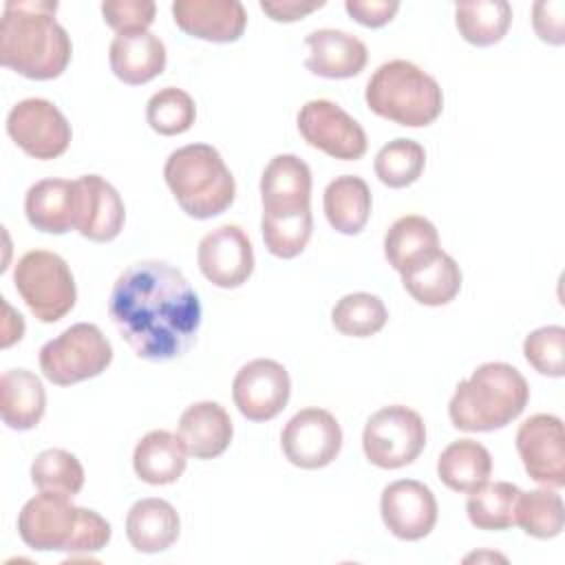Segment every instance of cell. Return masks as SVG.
<instances>
[{"instance_id": "4316f807", "label": "cell", "mask_w": 565, "mask_h": 565, "mask_svg": "<svg viewBox=\"0 0 565 565\" xmlns=\"http://www.w3.org/2000/svg\"><path fill=\"white\" fill-rule=\"evenodd\" d=\"M46 411L42 380L26 369H9L0 377V415L11 430H31Z\"/></svg>"}, {"instance_id": "1f68e13d", "label": "cell", "mask_w": 565, "mask_h": 565, "mask_svg": "<svg viewBox=\"0 0 565 565\" xmlns=\"http://www.w3.org/2000/svg\"><path fill=\"white\" fill-rule=\"evenodd\" d=\"M521 490L510 481H483L468 490L466 512L477 530H508L514 525V508Z\"/></svg>"}, {"instance_id": "836d02e7", "label": "cell", "mask_w": 565, "mask_h": 565, "mask_svg": "<svg viewBox=\"0 0 565 565\" xmlns=\"http://www.w3.org/2000/svg\"><path fill=\"white\" fill-rule=\"evenodd\" d=\"M31 481L40 492L73 499L84 488V468L73 452L62 448H49L33 459Z\"/></svg>"}, {"instance_id": "ffe728a7", "label": "cell", "mask_w": 565, "mask_h": 565, "mask_svg": "<svg viewBox=\"0 0 565 565\" xmlns=\"http://www.w3.org/2000/svg\"><path fill=\"white\" fill-rule=\"evenodd\" d=\"M309 55L305 66L327 79H347L364 71L369 62L366 44L340 29H318L305 38Z\"/></svg>"}, {"instance_id": "e575fe53", "label": "cell", "mask_w": 565, "mask_h": 565, "mask_svg": "<svg viewBox=\"0 0 565 565\" xmlns=\"http://www.w3.org/2000/svg\"><path fill=\"white\" fill-rule=\"evenodd\" d=\"M426 166V150L419 141L397 137L384 143L375 154V174L388 188H406L415 183Z\"/></svg>"}, {"instance_id": "7402d4cb", "label": "cell", "mask_w": 565, "mask_h": 565, "mask_svg": "<svg viewBox=\"0 0 565 565\" xmlns=\"http://www.w3.org/2000/svg\"><path fill=\"white\" fill-rule=\"evenodd\" d=\"M439 252L437 227L419 214L399 216L384 236V256L402 276L424 267Z\"/></svg>"}, {"instance_id": "ee69618b", "label": "cell", "mask_w": 565, "mask_h": 565, "mask_svg": "<svg viewBox=\"0 0 565 565\" xmlns=\"http://www.w3.org/2000/svg\"><path fill=\"white\" fill-rule=\"evenodd\" d=\"M4 313H7V318H4V327H2V347L7 349V347H11L15 340L22 338V333H24V320H22V316L15 313L7 302H4Z\"/></svg>"}, {"instance_id": "30bf717a", "label": "cell", "mask_w": 565, "mask_h": 565, "mask_svg": "<svg viewBox=\"0 0 565 565\" xmlns=\"http://www.w3.org/2000/svg\"><path fill=\"white\" fill-rule=\"evenodd\" d=\"M7 132L22 152L40 161L64 154L73 137L62 110L42 97L18 102L7 115Z\"/></svg>"}, {"instance_id": "e0dca14e", "label": "cell", "mask_w": 565, "mask_h": 565, "mask_svg": "<svg viewBox=\"0 0 565 565\" xmlns=\"http://www.w3.org/2000/svg\"><path fill=\"white\" fill-rule=\"evenodd\" d=\"M265 216H285L311 210V170L296 154H276L260 177Z\"/></svg>"}, {"instance_id": "b9f144b4", "label": "cell", "mask_w": 565, "mask_h": 565, "mask_svg": "<svg viewBox=\"0 0 565 565\" xmlns=\"http://www.w3.org/2000/svg\"><path fill=\"white\" fill-rule=\"evenodd\" d=\"M344 9L362 26L377 29V26L388 24L395 18V13L399 11V2H395V0H347Z\"/></svg>"}, {"instance_id": "cb8c5ba5", "label": "cell", "mask_w": 565, "mask_h": 565, "mask_svg": "<svg viewBox=\"0 0 565 565\" xmlns=\"http://www.w3.org/2000/svg\"><path fill=\"white\" fill-rule=\"evenodd\" d=\"M110 68L117 79L130 86L146 84L166 68V44L150 31L115 35L108 51Z\"/></svg>"}, {"instance_id": "f35d334b", "label": "cell", "mask_w": 565, "mask_h": 565, "mask_svg": "<svg viewBox=\"0 0 565 565\" xmlns=\"http://www.w3.org/2000/svg\"><path fill=\"white\" fill-rule=\"evenodd\" d=\"M565 329L561 324H550L534 329L523 340V355L527 364L547 377H563L565 375Z\"/></svg>"}, {"instance_id": "60d3db41", "label": "cell", "mask_w": 565, "mask_h": 565, "mask_svg": "<svg viewBox=\"0 0 565 565\" xmlns=\"http://www.w3.org/2000/svg\"><path fill=\"white\" fill-rule=\"evenodd\" d=\"M532 24L536 35L554 46L565 42V4L561 0H541L532 7Z\"/></svg>"}, {"instance_id": "d6986e66", "label": "cell", "mask_w": 565, "mask_h": 565, "mask_svg": "<svg viewBox=\"0 0 565 565\" xmlns=\"http://www.w3.org/2000/svg\"><path fill=\"white\" fill-rule=\"evenodd\" d=\"M77 223L75 230L95 243H108L119 236L126 221V207L119 192L99 174L77 179Z\"/></svg>"}, {"instance_id": "5b68a950", "label": "cell", "mask_w": 565, "mask_h": 565, "mask_svg": "<svg viewBox=\"0 0 565 565\" xmlns=\"http://www.w3.org/2000/svg\"><path fill=\"white\" fill-rule=\"evenodd\" d=\"M163 179L179 207L192 218L218 216L234 203V177L221 152L207 143H190L170 152Z\"/></svg>"}, {"instance_id": "9a60e30c", "label": "cell", "mask_w": 565, "mask_h": 565, "mask_svg": "<svg viewBox=\"0 0 565 565\" xmlns=\"http://www.w3.org/2000/svg\"><path fill=\"white\" fill-rule=\"evenodd\" d=\"M201 274L221 289H236L254 271V247L238 225H221L207 232L196 249Z\"/></svg>"}, {"instance_id": "4dcf8cb0", "label": "cell", "mask_w": 565, "mask_h": 565, "mask_svg": "<svg viewBox=\"0 0 565 565\" xmlns=\"http://www.w3.org/2000/svg\"><path fill=\"white\" fill-rule=\"evenodd\" d=\"M512 22V7L505 0H472L455 7L459 35L475 46H492L503 40Z\"/></svg>"}, {"instance_id": "d6a6232c", "label": "cell", "mask_w": 565, "mask_h": 565, "mask_svg": "<svg viewBox=\"0 0 565 565\" xmlns=\"http://www.w3.org/2000/svg\"><path fill=\"white\" fill-rule=\"evenodd\" d=\"M514 525L534 539H554L565 525V505L556 488L521 492L514 508Z\"/></svg>"}, {"instance_id": "6da1fadb", "label": "cell", "mask_w": 565, "mask_h": 565, "mask_svg": "<svg viewBox=\"0 0 565 565\" xmlns=\"http://www.w3.org/2000/svg\"><path fill=\"white\" fill-rule=\"evenodd\" d=\"M108 316L139 358L168 362L194 344L201 302L181 269L166 260H139L115 280Z\"/></svg>"}, {"instance_id": "603a6c76", "label": "cell", "mask_w": 565, "mask_h": 565, "mask_svg": "<svg viewBox=\"0 0 565 565\" xmlns=\"http://www.w3.org/2000/svg\"><path fill=\"white\" fill-rule=\"evenodd\" d=\"M234 426L218 402H196L179 417V437L194 459H214L232 441Z\"/></svg>"}, {"instance_id": "484cf974", "label": "cell", "mask_w": 565, "mask_h": 565, "mask_svg": "<svg viewBox=\"0 0 565 565\" xmlns=\"http://www.w3.org/2000/svg\"><path fill=\"white\" fill-rule=\"evenodd\" d=\"M188 463V450L179 435L170 430L146 433L132 452L135 475L150 486L174 483Z\"/></svg>"}, {"instance_id": "8992f818", "label": "cell", "mask_w": 565, "mask_h": 565, "mask_svg": "<svg viewBox=\"0 0 565 565\" xmlns=\"http://www.w3.org/2000/svg\"><path fill=\"white\" fill-rule=\"evenodd\" d=\"M366 106L399 126L422 128L444 110V93L433 75L408 60H391L375 68L364 90Z\"/></svg>"}, {"instance_id": "2e32d148", "label": "cell", "mask_w": 565, "mask_h": 565, "mask_svg": "<svg viewBox=\"0 0 565 565\" xmlns=\"http://www.w3.org/2000/svg\"><path fill=\"white\" fill-rule=\"evenodd\" d=\"M437 499L422 481L399 479L382 490V521L386 530L402 541H419L428 536L437 523Z\"/></svg>"}, {"instance_id": "ba28073f", "label": "cell", "mask_w": 565, "mask_h": 565, "mask_svg": "<svg viewBox=\"0 0 565 565\" xmlns=\"http://www.w3.org/2000/svg\"><path fill=\"white\" fill-rule=\"evenodd\" d=\"M110 362L113 347L93 322L71 324L40 349L42 375L57 386L97 377Z\"/></svg>"}, {"instance_id": "ac0fdd59", "label": "cell", "mask_w": 565, "mask_h": 565, "mask_svg": "<svg viewBox=\"0 0 565 565\" xmlns=\"http://www.w3.org/2000/svg\"><path fill=\"white\" fill-rule=\"evenodd\" d=\"M174 24L205 42H236L245 26L247 13L238 0H177L172 2Z\"/></svg>"}, {"instance_id": "f546056e", "label": "cell", "mask_w": 565, "mask_h": 565, "mask_svg": "<svg viewBox=\"0 0 565 565\" xmlns=\"http://www.w3.org/2000/svg\"><path fill=\"white\" fill-rule=\"evenodd\" d=\"M404 289L413 300L426 307H441L455 300L461 289V269L444 249L424 267L402 276Z\"/></svg>"}, {"instance_id": "7bdbcfd3", "label": "cell", "mask_w": 565, "mask_h": 565, "mask_svg": "<svg viewBox=\"0 0 565 565\" xmlns=\"http://www.w3.org/2000/svg\"><path fill=\"white\" fill-rule=\"evenodd\" d=\"M324 7V0H260V9L274 20V22H296L309 15L311 11H318Z\"/></svg>"}, {"instance_id": "8fae6325", "label": "cell", "mask_w": 565, "mask_h": 565, "mask_svg": "<svg viewBox=\"0 0 565 565\" xmlns=\"http://www.w3.org/2000/svg\"><path fill=\"white\" fill-rule=\"evenodd\" d=\"M298 132L311 148L340 161L362 159L369 146L364 128L329 99H311L300 108Z\"/></svg>"}, {"instance_id": "52a82bcc", "label": "cell", "mask_w": 565, "mask_h": 565, "mask_svg": "<svg viewBox=\"0 0 565 565\" xmlns=\"http://www.w3.org/2000/svg\"><path fill=\"white\" fill-rule=\"evenodd\" d=\"M13 285L35 320L46 324L62 320L77 300L71 267L46 249H31L15 263Z\"/></svg>"}, {"instance_id": "74e56055", "label": "cell", "mask_w": 565, "mask_h": 565, "mask_svg": "<svg viewBox=\"0 0 565 565\" xmlns=\"http://www.w3.org/2000/svg\"><path fill=\"white\" fill-rule=\"evenodd\" d=\"M263 241L269 254L278 258H296L305 252L311 230H313V216L311 210L298 212V214H285V216H265L260 221Z\"/></svg>"}, {"instance_id": "4fadbf2b", "label": "cell", "mask_w": 565, "mask_h": 565, "mask_svg": "<svg viewBox=\"0 0 565 565\" xmlns=\"http://www.w3.org/2000/svg\"><path fill=\"white\" fill-rule=\"evenodd\" d=\"M516 452L532 481L556 490L565 486V435L556 415L527 417L516 430Z\"/></svg>"}, {"instance_id": "5bb4252c", "label": "cell", "mask_w": 565, "mask_h": 565, "mask_svg": "<svg viewBox=\"0 0 565 565\" xmlns=\"http://www.w3.org/2000/svg\"><path fill=\"white\" fill-rule=\"evenodd\" d=\"M291 380L287 369L269 358H256L238 369L232 382V397L249 422L274 419L289 402Z\"/></svg>"}, {"instance_id": "83f0119b", "label": "cell", "mask_w": 565, "mask_h": 565, "mask_svg": "<svg viewBox=\"0 0 565 565\" xmlns=\"http://www.w3.org/2000/svg\"><path fill=\"white\" fill-rule=\"evenodd\" d=\"M324 216L329 225L347 236L360 234L371 216V190L364 179L355 174L335 177L322 196Z\"/></svg>"}, {"instance_id": "7c38bea8", "label": "cell", "mask_w": 565, "mask_h": 565, "mask_svg": "<svg viewBox=\"0 0 565 565\" xmlns=\"http://www.w3.org/2000/svg\"><path fill=\"white\" fill-rule=\"evenodd\" d=\"M280 446L289 463L318 470L329 466L342 450V428L324 408L298 411L280 433Z\"/></svg>"}, {"instance_id": "ab89813d", "label": "cell", "mask_w": 565, "mask_h": 565, "mask_svg": "<svg viewBox=\"0 0 565 565\" xmlns=\"http://www.w3.org/2000/svg\"><path fill=\"white\" fill-rule=\"evenodd\" d=\"M157 4L150 0H108L102 2V15L117 35L141 33L154 22Z\"/></svg>"}, {"instance_id": "f1b7e54d", "label": "cell", "mask_w": 565, "mask_h": 565, "mask_svg": "<svg viewBox=\"0 0 565 565\" xmlns=\"http://www.w3.org/2000/svg\"><path fill=\"white\" fill-rule=\"evenodd\" d=\"M492 472V457L488 448L475 439H457L448 444L437 459V475L441 483L455 492H468L488 481Z\"/></svg>"}, {"instance_id": "d590c367", "label": "cell", "mask_w": 565, "mask_h": 565, "mask_svg": "<svg viewBox=\"0 0 565 565\" xmlns=\"http://www.w3.org/2000/svg\"><path fill=\"white\" fill-rule=\"evenodd\" d=\"M388 320V311L384 302L366 291H355L342 296L333 311L331 322L333 327L349 338H369L384 329Z\"/></svg>"}, {"instance_id": "3957f363", "label": "cell", "mask_w": 565, "mask_h": 565, "mask_svg": "<svg viewBox=\"0 0 565 565\" xmlns=\"http://www.w3.org/2000/svg\"><path fill=\"white\" fill-rule=\"evenodd\" d=\"M18 534L31 550L93 554L108 545L110 523L88 508H77L68 497L40 492L18 514Z\"/></svg>"}, {"instance_id": "277c9868", "label": "cell", "mask_w": 565, "mask_h": 565, "mask_svg": "<svg viewBox=\"0 0 565 565\" xmlns=\"http://www.w3.org/2000/svg\"><path fill=\"white\" fill-rule=\"evenodd\" d=\"M530 386L519 369L505 362H486L461 380L448 402V417L466 433L505 428L527 406Z\"/></svg>"}, {"instance_id": "8d00e7d4", "label": "cell", "mask_w": 565, "mask_h": 565, "mask_svg": "<svg viewBox=\"0 0 565 565\" xmlns=\"http://www.w3.org/2000/svg\"><path fill=\"white\" fill-rule=\"evenodd\" d=\"M146 119H148V126L163 137L183 135L185 130L192 128L196 119V106H194V99L183 88L166 86L148 99Z\"/></svg>"}, {"instance_id": "44dd1931", "label": "cell", "mask_w": 565, "mask_h": 565, "mask_svg": "<svg viewBox=\"0 0 565 565\" xmlns=\"http://www.w3.org/2000/svg\"><path fill=\"white\" fill-rule=\"evenodd\" d=\"M77 181L42 179L26 190V221L44 234H66L77 223Z\"/></svg>"}, {"instance_id": "7a4b0ae2", "label": "cell", "mask_w": 565, "mask_h": 565, "mask_svg": "<svg viewBox=\"0 0 565 565\" xmlns=\"http://www.w3.org/2000/svg\"><path fill=\"white\" fill-rule=\"evenodd\" d=\"M53 0H9L0 20V64L29 79L60 77L73 55Z\"/></svg>"}, {"instance_id": "d4e9b609", "label": "cell", "mask_w": 565, "mask_h": 565, "mask_svg": "<svg viewBox=\"0 0 565 565\" xmlns=\"http://www.w3.org/2000/svg\"><path fill=\"white\" fill-rule=\"evenodd\" d=\"M181 519L166 499H139L126 514V536L141 554H157L177 543Z\"/></svg>"}, {"instance_id": "9c48e42d", "label": "cell", "mask_w": 565, "mask_h": 565, "mask_svg": "<svg viewBox=\"0 0 565 565\" xmlns=\"http://www.w3.org/2000/svg\"><path fill=\"white\" fill-rule=\"evenodd\" d=\"M424 446L426 424L422 415L402 404L375 411L362 433L366 459L382 470H395L413 463Z\"/></svg>"}]
</instances>
